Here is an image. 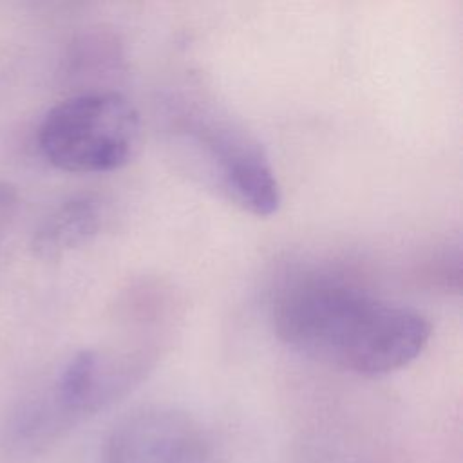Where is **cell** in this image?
Returning a JSON list of instances; mask_svg holds the SVG:
<instances>
[{"instance_id": "6da1fadb", "label": "cell", "mask_w": 463, "mask_h": 463, "mask_svg": "<svg viewBox=\"0 0 463 463\" xmlns=\"http://www.w3.org/2000/svg\"><path fill=\"white\" fill-rule=\"evenodd\" d=\"M271 320L291 349L364 376L409 365L432 331L420 311L320 271L298 273L284 282L271 304Z\"/></svg>"}, {"instance_id": "7a4b0ae2", "label": "cell", "mask_w": 463, "mask_h": 463, "mask_svg": "<svg viewBox=\"0 0 463 463\" xmlns=\"http://www.w3.org/2000/svg\"><path fill=\"white\" fill-rule=\"evenodd\" d=\"M170 134L177 156L228 203L255 217L277 213L282 194L275 168L239 121L219 107L188 99L175 105Z\"/></svg>"}, {"instance_id": "3957f363", "label": "cell", "mask_w": 463, "mask_h": 463, "mask_svg": "<svg viewBox=\"0 0 463 463\" xmlns=\"http://www.w3.org/2000/svg\"><path fill=\"white\" fill-rule=\"evenodd\" d=\"M141 139L136 107L119 92L96 90L54 105L38 128V146L60 170L112 172L125 166Z\"/></svg>"}, {"instance_id": "277c9868", "label": "cell", "mask_w": 463, "mask_h": 463, "mask_svg": "<svg viewBox=\"0 0 463 463\" xmlns=\"http://www.w3.org/2000/svg\"><path fill=\"white\" fill-rule=\"evenodd\" d=\"M208 441L186 412L148 407L121 420L107 436L101 463H208Z\"/></svg>"}, {"instance_id": "5b68a950", "label": "cell", "mask_w": 463, "mask_h": 463, "mask_svg": "<svg viewBox=\"0 0 463 463\" xmlns=\"http://www.w3.org/2000/svg\"><path fill=\"white\" fill-rule=\"evenodd\" d=\"M148 365L143 353H109L85 349L61 369L52 394L58 423L92 414L137 383Z\"/></svg>"}, {"instance_id": "8992f818", "label": "cell", "mask_w": 463, "mask_h": 463, "mask_svg": "<svg viewBox=\"0 0 463 463\" xmlns=\"http://www.w3.org/2000/svg\"><path fill=\"white\" fill-rule=\"evenodd\" d=\"M103 224V204L92 195H78L58 206L38 228L34 250L42 257H60L90 241Z\"/></svg>"}]
</instances>
